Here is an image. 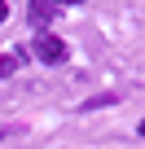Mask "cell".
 <instances>
[{
	"mask_svg": "<svg viewBox=\"0 0 145 149\" xmlns=\"http://www.w3.org/2000/svg\"><path fill=\"white\" fill-rule=\"evenodd\" d=\"M31 53H35L44 66H62V61H66V44H62L57 35H48V31H40V35L31 40Z\"/></svg>",
	"mask_w": 145,
	"mask_h": 149,
	"instance_id": "1",
	"label": "cell"
},
{
	"mask_svg": "<svg viewBox=\"0 0 145 149\" xmlns=\"http://www.w3.org/2000/svg\"><path fill=\"white\" fill-rule=\"evenodd\" d=\"M27 18H31V26H35V31H44V26H48V22L57 18V5H53V0H31Z\"/></svg>",
	"mask_w": 145,
	"mask_h": 149,
	"instance_id": "2",
	"label": "cell"
},
{
	"mask_svg": "<svg viewBox=\"0 0 145 149\" xmlns=\"http://www.w3.org/2000/svg\"><path fill=\"white\" fill-rule=\"evenodd\" d=\"M119 97H123V92H101V97H88L79 110H84V114H92V110H101V105H114Z\"/></svg>",
	"mask_w": 145,
	"mask_h": 149,
	"instance_id": "3",
	"label": "cell"
},
{
	"mask_svg": "<svg viewBox=\"0 0 145 149\" xmlns=\"http://www.w3.org/2000/svg\"><path fill=\"white\" fill-rule=\"evenodd\" d=\"M13 66H18L13 57H0V74H13Z\"/></svg>",
	"mask_w": 145,
	"mask_h": 149,
	"instance_id": "4",
	"label": "cell"
},
{
	"mask_svg": "<svg viewBox=\"0 0 145 149\" xmlns=\"http://www.w3.org/2000/svg\"><path fill=\"white\" fill-rule=\"evenodd\" d=\"M5 18H9V9H5V0H0V22H5Z\"/></svg>",
	"mask_w": 145,
	"mask_h": 149,
	"instance_id": "5",
	"label": "cell"
},
{
	"mask_svg": "<svg viewBox=\"0 0 145 149\" xmlns=\"http://www.w3.org/2000/svg\"><path fill=\"white\" fill-rule=\"evenodd\" d=\"M53 5H79V0H53Z\"/></svg>",
	"mask_w": 145,
	"mask_h": 149,
	"instance_id": "6",
	"label": "cell"
},
{
	"mask_svg": "<svg viewBox=\"0 0 145 149\" xmlns=\"http://www.w3.org/2000/svg\"><path fill=\"white\" fill-rule=\"evenodd\" d=\"M136 132H141V136H145V118H141V123H136Z\"/></svg>",
	"mask_w": 145,
	"mask_h": 149,
	"instance_id": "7",
	"label": "cell"
}]
</instances>
